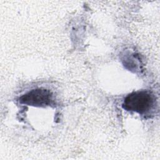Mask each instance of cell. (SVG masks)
I'll return each mask as SVG.
<instances>
[{"label":"cell","mask_w":160,"mask_h":160,"mask_svg":"<svg viewBox=\"0 0 160 160\" xmlns=\"http://www.w3.org/2000/svg\"><path fill=\"white\" fill-rule=\"evenodd\" d=\"M155 103L152 94L146 91L133 92L128 94L122 103L124 109L146 114L153 108Z\"/></svg>","instance_id":"1"},{"label":"cell","mask_w":160,"mask_h":160,"mask_svg":"<svg viewBox=\"0 0 160 160\" xmlns=\"http://www.w3.org/2000/svg\"><path fill=\"white\" fill-rule=\"evenodd\" d=\"M20 103L28 106L44 107L53 104L51 92L44 88L32 89L19 99Z\"/></svg>","instance_id":"2"}]
</instances>
